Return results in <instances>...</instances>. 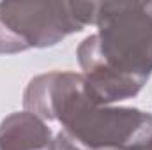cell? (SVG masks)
<instances>
[{"label":"cell","mask_w":152,"mask_h":150,"mask_svg":"<svg viewBox=\"0 0 152 150\" xmlns=\"http://www.w3.org/2000/svg\"><path fill=\"white\" fill-rule=\"evenodd\" d=\"M97 32L76 48L97 104L133 99L152 76V2H97Z\"/></svg>","instance_id":"obj_1"},{"label":"cell","mask_w":152,"mask_h":150,"mask_svg":"<svg viewBox=\"0 0 152 150\" xmlns=\"http://www.w3.org/2000/svg\"><path fill=\"white\" fill-rule=\"evenodd\" d=\"M55 134L30 111H16L0 122V150H50Z\"/></svg>","instance_id":"obj_4"},{"label":"cell","mask_w":152,"mask_h":150,"mask_svg":"<svg viewBox=\"0 0 152 150\" xmlns=\"http://www.w3.org/2000/svg\"><path fill=\"white\" fill-rule=\"evenodd\" d=\"M50 150H83V149H80L75 141H71V140L60 131L58 134H55L53 143H51V149Z\"/></svg>","instance_id":"obj_5"},{"label":"cell","mask_w":152,"mask_h":150,"mask_svg":"<svg viewBox=\"0 0 152 150\" xmlns=\"http://www.w3.org/2000/svg\"><path fill=\"white\" fill-rule=\"evenodd\" d=\"M23 108L44 122H58L83 150H145L152 138V113L97 104L81 73L51 71L32 78Z\"/></svg>","instance_id":"obj_2"},{"label":"cell","mask_w":152,"mask_h":150,"mask_svg":"<svg viewBox=\"0 0 152 150\" xmlns=\"http://www.w3.org/2000/svg\"><path fill=\"white\" fill-rule=\"evenodd\" d=\"M145 150H152V138L149 140V143H147V147H145Z\"/></svg>","instance_id":"obj_6"},{"label":"cell","mask_w":152,"mask_h":150,"mask_svg":"<svg viewBox=\"0 0 152 150\" xmlns=\"http://www.w3.org/2000/svg\"><path fill=\"white\" fill-rule=\"evenodd\" d=\"M97 2H0V55L51 48L96 25Z\"/></svg>","instance_id":"obj_3"}]
</instances>
